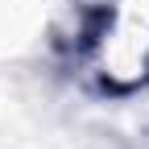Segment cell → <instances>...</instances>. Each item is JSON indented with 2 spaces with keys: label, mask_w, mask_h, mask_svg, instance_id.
<instances>
[{
  "label": "cell",
  "mask_w": 149,
  "mask_h": 149,
  "mask_svg": "<svg viewBox=\"0 0 149 149\" xmlns=\"http://www.w3.org/2000/svg\"><path fill=\"white\" fill-rule=\"evenodd\" d=\"M104 74L112 83H137L149 74V0H128L104 29Z\"/></svg>",
  "instance_id": "obj_1"
}]
</instances>
